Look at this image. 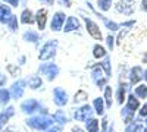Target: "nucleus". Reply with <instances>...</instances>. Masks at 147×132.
Returning a JSON list of instances; mask_svg holds the SVG:
<instances>
[{"instance_id":"f257e3e1","label":"nucleus","mask_w":147,"mask_h":132,"mask_svg":"<svg viewBox=\"0 0 147 132\" xmlns=\"http://www.w3.org/2000/svg\"><path fill=\"white\" fill-rule=\"evenodd\" d=\"M55 122L53 117H49L46 115L43 116H34V117H30L27 119V125L32 129H37V131H46L49 129Z\"/></svg>"},{"instance_id":"f03ea898","label":"nucleus","mask_w":147,"mask_h":132,"mask_svg":"<svg viewBox=\"0 0 147 132\" xmlns=\"http://www.w3.org/2000/svg\"><path fill=\"white\" fill-rule=\"evenodd\" d=\"M56 50H57V40H49L41 47V50L38 53V60H49V59H53L56 56Z\"/></svg>"},{"instance_id":"7ed1b4c3","label":"nucleus","mask_w":147,"mask_h":132,"mask_svg":"<svg viewBox=\"0 0 147 132\" xmlns=\"http://www.w3.org/2000/svg\"><path fill=\"white\" fill-rule=\"evenodd\" d=\"M81 18H82V21H84V23H85V29H87L88 35H91V37H93L94 40H97V41H102V40H103V34H102V31H100V27L97 25L93 19H90L88 16L81 15Z\"/></svg>"},{"instance_id":"20e7f679","label":"nucleus","mask_w":147,"mask_h":132,"mask_svg":"<svg viewBox=\"0 0 147 132\" xmlns=\"http://www.w3.org/2000/svg\"><path fill=\"white\" fill-rule=\"evenodd\" d=\"M38 70L41 75H46V78L49 81L56 79V76L59 75V66L56 63H41Z\"/></svg>"},{"instance_id":"39448f33","label":"nucleus","mask_w":147,"mask_h":132,"mask_svg":"<svg viewBox=\"0 0 147 132\" xmlns=\"http://www.w3.org/2000/svg\"><path fill=\"white\" fill-rule=\"evenodd\" d=\"M93 112H94V109H93L90 104H84V106L80 107V109L75 110L74 117H75L77 122H85L87 119H90L93 116Z\"/></svg>"},{"instance_id":"423d86ee","label":"nucleus","mask_w":147,"mask_h":132,"mask_svg":"<svg viewBox=\"0 0 147 132\" xmlns=\"http://www.w3.org/2000/svg\"><path fill=\"white\" fill-rule=\"evenodd\" d=\"M134 5H136L134 0H119L115 5V9H116V12H119L122 15L131 16L134 13Z\"/></svg>"},{"instance_id":"0eeeda50","label":"nucleus","mask_w":147,"mask_h":132,"mask_svg":"<svg viewBox=\"0 0 147 132\" xmlns=\"http://www.w3.org/2000/svg\"><path fill=\"white\" fill-rule=\"evenodd\" d=\"M87 6H88V9H91V12H93V13L94 15H97V16H99L102 21H103V23H105V27L109 29V31H118L119 28H121V23H118V22H115V21H110V19H107L105 15H102V13H99V12H97L94 7H93V5L91 3H87Z\"/></svg>"},{"instance_id":"6e6552de","label":"nucleus","mask_w":147,"mask_h":132,"mask_svg":"<svg viewBox=\"0 0 147 132\" xmlns=\"http://www.w3.org/2000/svg\"><path fill=\"white\" fill-rule=\"evenodd\" d=\"M68 92L63 90V88H60V87H56L53 90V103L57 106V107H63L66 106L68 103Z\"/></svg>"},{"instance_id":"1a4fd4ad","label":"nucleus","mask_w":147,"mask_h":132,"mask_svg":"<svg viewBox=\"0 0 147 132\" xmlns=\"http://www.w3.org/2000/svg\"><path fill=\"white\" fill-rule=\"evenodd\" d=\"M65 21H66V15L63 12H56L52 18V22H50V29L52 31H60L63 29V25H65Z\"/></svg>"},{"instance_id":"9d476101","label":"nucleus","mask_w":147,"mask_h":132,"mask_svg":"<svg viewBox=\"0 0 147 132\" xmlns=\"http://www.w3.org/2000/svg\"><path fill=\"white\" fill-rule=\"evenodd\" d=\"M25 85H27V82L24 81V79H18L13 82V85L10 87V97L12 98H21L22 97V94H24V90H25Z\"/></svg>"},{"instance_id":"9b49d317","label":"nucleus","mask_w":147,"mask_h":132,"mask_svg":"<svg viewBox=\"0 0 147 132\" xmlns=\"http://www.w3.org/2000/svg\"><path fill=\"white\" fill-rule=\"evenodd\" d=\"M40 103L37 101V100H34V98H30V100H25L22 104H21V110L24 112V113H27V115H31V113H34V112H37V110H40Z\"/></svg>"},{"instance_id":"f8f14e48","label":"nucleus","mask_w":147,"mask_h":132,"mask_svg":"<svg viewBox=\"0 0 147 132\" xmlns=\"http://www.w3.org/2000/svg\"><path fill=\"white\" fill-rule=\"evenodd\" d=\"M81 28V22L78 18L75 16H68L65 21V25H63V32H74V31H78Z\"/></svg>"},{"instance_id":"ddd939ff","label":"nucleus","mask_w":147,"mask_h":132,"mask_svg":"<svg viewBox=\"0 0 147 132\" xmlns=\"http://www.w3.org/2000/svg\"><path fill=\"white\" fill-rule=\"evenodd\" d=\"M128 76H129V84H131V85H136V84H138V82L144 78V72H143L141 66H134V68H131Z\"/></svg>"},{"instance_id":"4468645a","label":"nucleus","mask_w":147,"mask_h":132,"mask_svg":"<svg viewBox=\"0 0 147 132\" xmlns=\"http://www.w3.org/2000/svg\"><path fill=\"white\" fill-rule=\"evenodd\" d=\"M35 22H37V25H38V29L40 31H43L46 28V23H47V10L46 9L37 10V13H35Z\"/></svg>"},{"instance_id":"2eb2a0df","label":"nucleus","mask_w":147,"mask_h":132,"mask_svg":"<svg viewBox=\"0 0 147 132\" xmlns=\"http://www.w3.org/2000/svg\"><path fill=\"white\" fill-rule=\"evenodd\" d=\"M129 90L128 84H121L116 90V101L119 104H124V101H127V91Z\"/></svg>"},{"instance_id":"dca6fc26","label":"nucleus","mask_w":147,"mask_h":132,"mask_svg":"<svg viewBox=\"0 0 147 132\" xmlns=\"http://www.w3.org/2000/svg\"><path fill=\"white\" fill-rule=\"evenodd\" d=\"M125 107H128V109L132 110V112L138 110L140 109V98L136 97V94H134V92L127 95V104H125Z\"/></svg>"},{"instance_id":"f3484780","label":"nucleus","mask_w":147,"mask_h":132,"mask_svg":"<svg viewBox=\"0 0 147 132\" xmlns=\"http://www.w3.org/2000/svg\"><path fill=\"white\" fill-rule=\"evenodd\" d=\"M21 22L25 23V25H31V23L35 22V15L32 13L30 9L22 10V13H21Z\"/></svg>"},{"instance_id":"a211bd4d","label":"nucleus","mask_w":147,"mask_h":132,"mask_svg":"<svg viewBox=\"0 0 147 132\" xmlns=\"http://www.w3.org/2000/svg\"><path fill=\"white\" fill-rule=\"evenodd\" d=\"M93 109H94V112L99 115V116H103V115H105V98H103V97L94 98V101H93Z\"/></svg>"},{"instance_id":"6ab92c4d","label":"nucleus","mask_w":147,"mask_h":132,"mask_svg":"<svg viewBox=\"0 0 147 132\" xmlns=\"http://www.w3.org/2000/svg\"><path fill=\"white\" fill-rule=\"evenodd\" d=\"M103 69L100 68V65L97 63V65H94V66H91V78H93V81L94 82H97V81H100L102 78H105L106 76V74H103Z\"/></svg>"},{"instance_id":"aec40b11","label":"nucleus","mask_w":147,"mask_h":132,"mask_svg":"<svg viewBox=\"0 0 147 132\" xmlns=\"http://www.w3.org/2000/svg\"><path fill=\"white\" fill-rule=\"evenodd\" d=\"M13 115H15V109H13V107H7V109H6L2 115H0V128H3V126L7 123V121H9V119L13 116Z\"/></svg>"},{"instance_id":"412c9836","label":"nucleus","mask_w":147,"mask_h":132,"mask_svg":"<svg viewBox=\"0 0 147 132\" xmlns=\"http://www.w3.org/2000/svg\"><path fill=\"white\" fill-rule=\"evenodd\" d=\"M105 103H106V107L107 109H110L112 107V104H113V90H112V87L110 85H106L105 87Z\"/></svg>"},{"instance_id":"4be33fe9","label":"nucleus","mask_w":147,"mask_h":132,"mask_svg":"<svg viewBox=\"0 0 147 132\" xmlns=\"http://www.w3.org/2000/svg\"><path fill=\"white\" fill-rule=\"evenodd\" d=\"M10 16H12L10 7L6 6V5H2V6H0V22H2V23H7V21H9Z\"/></svg>"},{"instance_id":"5701e85b","label":"nucleus","mask_w":147,"mask_h":132,"mask_svg":"<svg viewBox=\"0 0 147 132\" xmlns=\"http://www.w3.org/2000/svg\"><path fill=\"white\" fill-rule=\"evenodd\" d=\"M28 85H30L31 90H38L40 87H43V79H41V76H38V75H32V76H30V79H28Z\"/></svg>"},{"instance_id":"b1692460","label":"nucleus","mask_w":147,"mask_h":132,"mask_svg":"<svg viewBox=\"0 0 147 132\" xmlns=\"http://www.w3.org/2000/svg\"><path fill=\"white\" fill-rule=\"evenodd\" d=\"M93 56L96 57V59H103V57H106L107 56V52H106V49L102 46V44H94V47H93Z\"/></svg>"},{"instance_id":"393cba45","label":"nucleus","mask_w":147,"mask_h":132,"mask_svg":"<svg viewBox=\"0 0 147 132\" xmlns=\"http://www.w3.org/2000/svg\"><path fill=\"white\" fill-rule=\"evenodd\" d=\"M99 65H100V68L105 70V74H106L107 78L112 76V65H110V57H109V56L103 57V62H100Z\"/></svg>"},{"instance_id":"a878e982","label":"nucleus","mask_w":147,"mask_h":132,"mask_svg":"<svg viewBox=\"0 0 147 132\" xmlns=\"http://www.w3.org/2000/svg\"><path fill=\"white\" fill-rule=\"evenodd\" d=\"M52 117L55 119V122H57L59 125H66L68 123V117H66V115H65L63 110H56Z\"/></svg>"},{"instance_id":"bb28decb","label":"nucleus","mask_w":147,"mask_h":132,"mask_svg":"<svg viewBox=\"0 0 147 132\" xmlns=\"http://www.w3.org/2000/svg\"><path fill=\"white\" fill-rule=\"evenodd\" d=\"M134 115H136V112L129 110L128 107H124V109L121 110V116H122V119H124V122H125L127 125L134 121Z\"/></svg>"},{"instance_id":"cd10ccee","label":"nucleus","mask_w":147,"mask_h":132,"mask_svg":"<svg viewBox=\"0 0 147 132\" xmlns=\"http://www.w3.org/2000/svg\"><path fill=\"white\" fill-rule=\"evenodd\" d=\"M85 128L88 132H99V121L94 117H90L85 121Z\"/></svg>"},{"instance_id":"c85d7f7f","label":"nucleus","mask_w":147,"mask_h":132,"mask_svg":"<svg viewBox=\"0 0 147 132\" xmlns=\"http://www.w3.org/2000/svg\"><path fill=\"white\" fill-rule=\"evenodd\" d=\"M134 94H136V97H138L140 100L141 98H147V85L144 84H140L134 88Z\"/></svg>"},{"instance_id":"c756f323","label":"nucleus","mask_w":147,"mask_h":132,"mask_svg":"<svg viewBox=\"0 0 147 132\" xmlns=\"http://www.w3.org/2000/svg\"><path fill=\"white\" fill-rule=\"evenodd\" d=\"M124 132H143V125L140 121H132L131 123H128Z\"/></svg>"},{"instance_id":"7c9ffc66","label":"nucleus","mask_w":147,"mask_h":132,"mask_svg":"<svg viewBox=\"0 0 147 132\" xmlns=\"http://www.w3.org/2000/svg\"><path fill=\"white\" fill-rule=\"evenodd\" d=\"M24 40H25L27 43H37L40 40V37H38V34H37L35 31H25L24 32Z\"/></svg>"},{"instance_id":"2f4dec72","label":"nucleus","mask_w":147,"mask_h":132,"mask_svg":"<svg viewBox=\"0 0 147 132\" xmlns=\"http://www.w3.org/2000/svg\"><path fill=\"white\" fill-rule=\"evenodd\" d=\"M97 6H99L100 10L107 12L110 7H112V0H97Z\"/></svg>"},{"instance_id":"473e14b6","label":"nucleus","mask_w":147,"mask_h":132,"mask_svg":"<svg viewBox=\"0 0 147 132\" xmlns=\"http://www.w3.org/2000/svg\"><path fill=\"white\" fill-rule=\"evenodd\" d=\"M9 100H10V91H7L6 88H2L0 90V103L6 104L9 103Z\"/></svg>"},{"instance_id":"72a5a7b5","label":"nucleus","mask_w":147,"mask_h":132,"mask_svg":"<svg viewBox=\"0 0 147 132\" xmlns=\"http://www.w3.org/2000/svg\"><path fill=\"white\" fill-rule=\"evenodd\" d=\"M6 25L10 28V31H16V29H18V18H16L15 15H12V16L9 18V21H7Z\"/></svg>"},{"instance_id":"f704fd0d","label":"nucleus","mask_w":147,"mask_h":132,"mask_svg":"<svg viewBox=\"0 0 147 132\" xmlns=\"http://www.w3.org/2000/svg\"><path fill=\"white\" fill-rule=\"evenodd\" d=\"M87 92L85 91H82V90H80L77 94H75V97H74V103H81V101H84V100H87Z\"/></svg>"},{"instance_id":"c9c22d12","label":"nucleus","mask_w":147,"mask_h":132,"mask_svg":"<svg viewBox=\"0 0 147 132\" xmlns=\"http://www.w3.org/2000/svg\"><path fill=\"white\" fill-rule=\"evenodd\" d=\"M106 43H107V49L112 52L113 50V47H115V37L112 34H109L107 37H106Z\"/></svg>"},{"instance_id":"e433bc0d","label":"nucleus","mask_w":147,"mask_h":132,"mask_svg":"<svg viewBox=\"0 0 147 132\" xmlns=\"http://www.w3.org/2000/svg\"><path fill=\"white\" fill-rule=\"evenodd\" d=\"M132 25H136V21H134V19L127 21V22H122V23H121V27H124V28H129V27H132Z\"/></svg>"},{"instance_id":"4c0bfd02","label":"nucleus","mask_w":147,"mask_h":132,"mask_svg":"<svg viewBox=\"0 0 147 132\" xmlns=\"http://www.w3.org/2000/svg\"><path fill=\"white\" fill-rule=\"evenodd\" d=\"M138 115H140L141 117H146V116H147V104H144V106H141V107H140Z\"/></svg>"},{"instance_id":"58836bf2","label":"nucleus","mask_w":147,"mask_h":132,"mask_svg":"<svg viewBox=\"0 0 147 132\" xmlns=\"http://www.w3.org/2000/svg\"><path fill=\"white\" fill-rule=\"evenodd\" d=\"M57 2L62 5V6H65V7H71V6H72V2H71V0H57Z\"/></svg>"},{"instance_id":"ea45409f","label":"nucleus","mask_w":147,"mask_h":132,"mask_svg":"<svg viewBox=\"0 0 147 132\" xmlns=\"http://www.w3.org/2000/svg\"><path fill=\"white\" fill-rule=\"evenodd\" d=\"M3 2H6V3H9L12 6H15V7L19 5V0H3Z\"/></svg>"},{"instance_id":"a19ab883","label":"nucleus","mask_w":147,"mask_h":132,"mask_svg":"<svg viewBox=\"0 0 147 132\" xmlns=\"http://www.w3.org/2000/svg\"><path fill=\"white\" fill-rule=\"evenodd\" d=\"M102 132H107V119H103L102 122Z\"/></svg>"},{"instance_id":"79ce46f5","label":"nucleus","mask_w":147,"mask_h":132,"mask_svg":"<svg viewBox=\"0 0 147 132\" xmlns=\"http://www.w3.org/2000/svg\"><path fill=\"white\" fill-rule=\"evenodd\" d=\"M141 10L147 12V0H141Z\"/></svg>"},{"instance_id":"37998d69","label":"nucleus","mask_w":147,"mask_h":132,"mask_svg":"<svg viewBox=\"0 0 147 132\" xmlns=\"http://www.w3.org/2000/svg\"><path fill=\"white\" fill-rule=\"evenodd\" d=\"M5 82H6V76H5V75H2V74H0V87H2V85H3Z\"/></svg>"},{"instance_id":"c03bdc74","label":"nucleus","mask_w":147,"mask_h":132,"mask_svg":"<svg viewBox=\"0 0 147 132\" xmlns=\"http://www.w3.org/2000/svg\"><path fill=\"white\" fill-rule=\"evenodd\" d=\"M40 2H43V3H46V5H49V6H52V5L55 3V0H40Z\"/></svg>"},{"instance_id":"a18cd8bd","label":"nucleus","mask_w":147,"mask_h":132,"mask_svg":"<svg viewBox=\"0 0 147 132\" xmlns=\"http://www.w3.org/2000/svg\"><path fill=\"white\" fill-rule=\"evenodd\" d=\"M47 132H62V131H60L59 128H49Z\"/></svg>"},{"instance_id":"49530a36","label":"nucleus","mask_w":147,"mask_h":132,"mask_svg":"<svg viewBox=\"0 0 147 132\" xmlns=\"http://www.w3.org/2000/svg\"><path fill=\"white\" fill-rule=\"evenodd\" d=\"M144 79H146V81H147V70H146V72H144Z\"/></svg>"},{"instance_id":"de8ad7c7","label":"nucleus","mask_w":147,"mask_h":132,"mask_svg":"<svg viewBox=\"0 0 147 132\" xmlns=\"http://www.w3.org/2000/svg\"><path fill=\"white\" fill-rule=\"evenodd\" d=\"M74 132H81V131H80V129H77V131H74Z\"/></svg>"},{"instance_id":"09e8293b","label":"nucleus","mask_w":147,"mask_h":132,"mask_svg":"<svg viewBox=\"0 0 147 132\" xmlns=\"http://www.w3.org/2000/svg\"><path fill=\"white\" fill-rule=\"evenodd\" d=\"M143 132H147V128H146V129H144V131H143Z\"/></svg>"},{"instance_id":"8fccbe9b","label":"nucleus","mask_w":147,"mask_h":132,"mask_svg":"<svg viewBox=\"0 0 147 132\" xmlns=\"http://www.w3.org/2000/svg\"><path fill=\"white\" fill-rule=\"evenodd\" d=\"M146 123H147V117H146Z\"/></svg>"}]
</instances>
